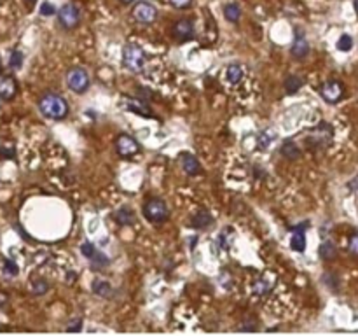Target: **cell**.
I'll list each match as a JSON object with an SVG mask.
<instances>
[{
  "instance_id": "obj_15",
  "label": "cell",
  "mask_w": 358,
  "mask_h": 336,
  "mask_svg": "<svg viewBox=\"0 0 358 336\" xmlns=\"http://www.w3.org/2000/svg\"><path fill=\"white\" fill-rule=\"evenodd\" d=\"M180 159H182V166H184V170L187 175H199L201 174V163L197 161L196 156L189 154V152H182Z\"/></svg>"
},
{
  "instance_id": "obj_17",
  "label": "cell",
  "mask_w": 358,
  "mask_h": 336,
  "mask_svg": "<svg viewBox=\"0 0 358 336\" xmlns=\"http://www.w3.org/2000/svg\"><path fill=\"white\" fill-rule=\"evenodd\" d=\"M234 236L236 233L232 231L231 228H224V230L219 233V236H217V245L222 250H229L232 242H234Z\"/></svg>"
},
{
  "instance_id": "obj_38",
  "label": "cell",
  "mask_w": 358,
  "mask_h": 336,
  "mask_svg": "<svg viewBox=\"0 0 358 336\" xmlns=\"http://www.w3.org/2000/svg\"><path fill=\"white\" fill-rule=\"evenodd\" d=\"M35 2H37V0H26V4H28V7H33V6H35Z\"/></svg>"
},
{
  "instance_id": "obj_23",
  "label": "cell",
  "mask_w": 358,
  "mask_h": 336,
  "mask_svg": "<svg viewBox=\"0 0 358 336\" xmlns=\"http://www.w3.org/2000/svg\"><path fill=\"white\" fill-rule=\"evenodd\" d=\"M273 282L268 280V278H259V280L253 282V294L257 296H266L273 291Z\"/></svg>"
},
{
  "instance_id": "obj_36",
  "label": "cell",
  "mask_w": 358,
  "mask_h": 336,
  "mask_svg": "<svg viewBox=\"0 0 358 336\" xmlns=\"http://www.w3.org/2000/svg\"><path fill=\"white\" fill-rule=\"evenodd\" d=\"M98 249H96V247H94L93 245V243H89V242H84V243H82V245H81V252H82V254H84L86 256V258L87 259H89L91 258V256H93L94 254V252H96Z\"/></svg>"
},
{
  "instance_id": "obj_26",
  "label": "cell",
  "mask_w": 358,
  "mask_h": 336,
  "mask_svg": "<svg viewBox=\"0 0 358 336\" xmlns=\"http://www.w3.org/2000/svg\"><path fill=\"white\" fill-rule=\"evenodd\" d=\"M273 140H276V133H274L273 130H264V132L259 135V147L268 149L273 144Z\"/></svg>"
},
{
  "instance_id": "obj_20",
  "label": "cell",
  "mask_w": 358,
  "mask_h": 336,
  "mask_svg": "<svg viewBox=\"0 0 358 336\" xmlns=\"http://www.w3.org/2000/svg\"><path fill=\"white\" fill-rule=\"evenodd\" d=\"M226 79L231 84H238L243 79V67L239 63H232L226 70Z\"/></svg>"
},
{
  "instance_id": "obj_6",
  "label": "cell",
  "mask_w": 358,
  "mask_h": 336,
  "mask_svg": "<svg viewBox=\"0 0 358 336\" xmlns=\"http://www.w3.org/2000/svg\"><path fill=\"white\" fill-rule=\"evenodd\" d=\"M67 84L74 93H86L89 88V75L84 68H72L67 74Z\"/></svg>"
},
{
  "instance_id": "obj_18",
  "label": "cell",
  "mask_w": 358,
  "mask_h": 336,
  "mask_svg": "<svg viewBox=\"0 0 358 336\" xmlns=\"http://www.w3.org/2000/svg\"><path fill=\"white\" fill-rule=\"evenodd\" d=\"M91 289H93V292L96 294V296H100V298H112V294H114L112 285H110L109 282L101 280V278L94 280L93 285H91Z\"/></svg>"
},
{
  "instance_id": "obj_13",
  "label": "cell",
  "mask_w": 358,
  "mask_h": 336,
  "mask_svg": "<svg viewBox=\"0 0 358 336\" xmlns=\"http://www.w3.org/2000/svg\"><path fill=\"white\" fill-rule=\"evenodd\" d=\"M290 51H292V55H294V58H297V60H302L310 55V42H308V39L304 37V33L299 32V30L295 32Z\"/></svg>"
},
{
  "instance_id": "obj_8",
  "label": "cell",
  "mask_w": 358,
  "mask_h": 336,
  "mask_svg": "<svg viewBox=\"0 0 358 336\" xmlns=\"http://www.w3.org/2000/svg\"><path fill=\"white\" fill-rule=\"evenodd\" d=\"M320 95L327 104H337L344 95V86L339 81H327L320 88Z\"/></svg>"
},
{
  "instance_id": "obj_33",
  "label": "cell",
  "mask_w": 358,
  "mask_h": 336,
  "mask_svg": "<svg viewBox=\"0 0 358 336\" xmlns=\"http://www.w3.org/2000/svg\"><path fill=\"white\" fill-rule=\"evenodd\" d=\"M239 331H257L259 326H257V320L253 319V317H250V319H245L243 320V324L238 327Z\"/></svg>"
},
{
  "instance_id": "obj_1",
  "label": "cell",
  "mask_w": 358,
  "mask_h": 336,
  "mask_svg": "<svg viewBox=\"0 0 358 336\" xmlns=\"http://www.w3.org/2000/svg\"><path fill=\"white\" fill-rule=\"evenodd\" d=\"M39 109L42 112V116L49 117L53 121H62L68 116V107L67 100L58 93H44L42 97L39 98Z\"/></svg>"
},
{
  "instance_id": "obj_31",
  "label": "cell",
  "mask_w": 358,
  "mask_h": 336,
  "mask_svg": "<svg viewBox=\"0 0 358 336\" xmlns=\"http://www.w3.org/2000/svg\"><path fill=\"white\" fill-rule=\"evenodd\" d=\"M4 273L9 275V277H16L20 273V268L13 259H4Z\"/></svg>"
},
{
  "instance_id": "obj_4",
  "label": "cell",
  "mask_w": 358,
  "mask_h": 336,
  "mask_svg": "<svg viewBox=\"0 0 358 336\" xmlns=\"http://www.w3.org/2000/svg\"><path fill=\"white\" fill-rule=\"evenodd\" d=\"M143 216L148 223H165L170 217V208L166 205L165 200H159V198H152L148 200L145 205H143Z\"/></svg>"
},
{
  "instance_id": "obj_34",
  "label": "cell",
  "mask_w": 358,
  "mask_h": 336,
  "mask_svg": "<svg viewBox=\"0 0 358 336\" xmlns=\"http://www.w3.org/2000/svg\"><path fill=\"white\" fill-rule=\"evenodd\" d=\"M348 250L351 252V256H355V258H358V233H353V235L349 236Z\"/></svg>"
},
{
  "instance_id": "obj_35",
  "label": "cell",
  "mask_w": 358,
  "mask_h": 336,
  "mask_svg": "<svg viewBox=\"0 0 358 336\" xmlns=\"http://www.w3.org/2000/svg\"><path fill=\"white\" fill-rule=\"evenodd\" d=\"M55 13H56V9H55V6H53L51 2L40 4V14H42V16H53Z\"/></svg>"
},
{
  "instance_id": "obj_2",
  "label": "cell",
  "mask_w": 358,
  "mask_h": 336,
  "mask_svg": "<svg viewBox=\"0 0 358 336\" xmlns=\"http://www.w3.org/2000/svg\"><path fill=\"white\" fill-rule=\"evenodd\" d=\"M145 53L140 46L126 44L123 49V65L131 72H142L145 67Z\"/></svg>"
},
{
  "instance_id": "obj_12",
  "label": "cell",
  "mask_w": 358,
  "mask_h": 336,
  "mask_svg": "<svg viewBox=\"0 0 358 336\" xmlns=\"http://www.w3.org/2000/svg\"><path fill=\"white\" fill-rule=\"evenodd\" d=\"M173 35L178 42H187L194 37V23L190 20H180L175 23Z\"/></svg>"
},
{
  "instance_id": "obj_40",
  "label": "cell",
  "mask_w": 358,
  "mask_h": 336,
  "mask_svg": "<svg viewBox=\"0 0 358 336\" xmlns=\"http://www.w3.org/2000/svg\"><path fill=\"white\" fill-rule=\"evenodd\" d=\"M355 9H356V13H358V0H355Z\"/></svg>"
},
{
  "instance_id": "obj_11",
  "label": "cell",
  "mask_w": 358,
  "mask_h": 336,
  "mask_svg": "<svg viewBox=\"0 0 358 336\" xmlns=\"http://www.w3.org/2000/svg\"><path fill=\"white\" fill-rule=\"evenodd\" d=\"M18 82L13 75L0 74V98L2 100H13L16 97Z\"/></svg>"
},
{
  "instance_id": "obj_5",
  "label": "cell",
  "mask_w": 358,
  "mask_h": 336,
  "mask_svg": "<svg viewBox=\"0 0 358 336\" xmlns=\"http://www.w3.org/2000/svg\"><path fill=\"white\" fill-rule=\"evenodd\" d=\"M81 21V11L74 4H65L58 11V23L65 30H74Z\"/></svg>"
},
{
  "instance_id": "obj_30",
  "label": "cell",
  "mask_w": 358,
  "mask_h": 336,
  "mask_svg": "<svg viewBox=\"0 0 358 336\" xmlns=\"http://www.w3.org/2000/svg\"><path fill=\"white\" fill-rule=\"evenodd\" d=\"M49 291V284L44 280V278H39V280H33L32 284V292L35 294V296H42Z\"/></svg>"
},
{
  "instance_id": "obj_3",
  "label": "cell",
  "mask_w": 358,
  "mask_h": 336,
  "mask_svg": "<svg viewBox=\"0 0 358 336\" xmlns=\"http://www.w3.org/2000/svg\"><path fill=\"white\" fill-rule=\"evenodd\" d=\"M334 137V130L329 123H320L316 128L311 130L308 133V146L311 149H325L327 146H330Z\"/></svg>"
},
{
  "instance_id": "obj_24",
  "label": "cell",
  "mask_w": 358,
  "mask_h": 336,
  "mask_svg": "<svg viewBox=\"0 0 358 336\" xmlns=\"http://www.w3.org/2000/svg\"><path fill=\"white\" fill-rule=\"evenodd\" d=\"M304 81L299 77V75H290V77L285 79V91H287L288 95H295L297 91L302 88Z\"/></svg>"
},
{
  "instance_id": "obj_37",
  "label": "cell",
  "mask_w": 358,
  "mask_h": 336,
  "mask_svg": "<svg viewBox=\"0 0 358 336\" xmlns=\"http://www.w3.org/2000/svg\"><path fill=\"white\" fill-rule=\"evenodd\" d=\"M171 6L177 7V9H187V7L192 4V0H170Z\"/></svg>"
},
{
  "instance_id": "obj_32",
  "label": "cell",
  "mask_w": 358,
  "mask_h": 336,
  "mask_svg": "<svg viewBox=\"0 0 358 336\" xmlns=\"http://www.w3.org/2000/svg\"><path fill=\"white\" fill-rule=\"evenodd\" d=\"M81 329H82V319L81 317H74V319L67 324L68 333H77V331H81Z\"/></svg>"
},
{
  "instance_id": "obj_21",
  "label": "cell",
  "mask_w": 358,
  "mask_h": 336,
  "mask_svg": "<svg viewBox=\"0 0 358 336\" xmlns=\"http://www.w3.org/2000/svg\"><path fill=\"white\" fill-rule=\"evenodd\" d=\"M224 16H226L227 21L238 23L239 18H241V7H239L238 4H234V2L226 4V6H224Z\"/></svg>"
},
{
  "instance_id": "obj_28",
  "label": "cell",
  "mask_w": 358,
  "mask_h": 336,
  "mask_svg": "<svg viewBox=\"0 0 358 336\" xmlns=\"http://www.w3.org/2000/svg\"><path fill=\"white\" fill-rule=\"evenodd\" d=\"M351 48H353L351 35H348V33H342V35L339 37V40H337V49H339V51H342V53H348Z\"/></svg>"
},
{
  "instance_id": "obj_25",
  "label": "cell",
  "mask_w": 358,
  "mask_h": 336,
  "mask_svg": "<svg viewBox=\"0 0 358 336\" xmlns=\"http://www.w3.org/2000/svg\"><path fill=\"white\" fill-rule=\"evenodd\" d=\"M126 107H128L129 110H131V112H135V114H140V116H143V117H154L150 112H148V109H147V107L140 104L138 100H136V102H135V100H128V102H126Z\"/></svg>"
},
{
  "instance_id": "obj_22",
  "label": "cell",
  "mask_w": 358,
  "mask_h": 336,
  "mask_svg": "<svg viewBox=\"0 0 358 336\" xmlns=\"http://www.w3.org/2000/svg\"><path fill=\"white\" fill-rule=\"evenodd\" d=\"M320 258L323 259V261H332V259H336V256H337V249H336V245H334L332 242H323L322 245H320Z\"/></svg>"
},
{
  "instance_id": "obj_27",
  "label": "cell",
  "mask_w": 358,
  "mask_h": 336,
  "mask_svg": "<svg viewBox=\"0 0 358 336\" xmlns=\"http://www.w3.org/2000/svg\"><path fill=\"white\" fill-rule=\"evenodd\" d=\"M89 261H91V265H93V268H96V270L105 268V266L109 265V259H107L104 252H100V250L94 252V254L89 258Z\"/></svg>"
},
{
  "instance_id": "obj_39",
  "label": "cell",
  "mask_w": 358,
  "mask_h": 336,
  "mask_svg": "<svg viewBox=\"0 0 358 336\" xmlns=\"http://www.w3.org/2000/svg\"><path fill=\"white\" fill-rule=\"evenodd\" d=\"M121 2H123V4H131L133 0H121Z\"/></svg>"
},
{
  "instance_id": "obj_7",
  "label": "cell",
  "mask_w": 358,
  "mask_h": 336,
  "mask_svg": "<svg viewBox=\"0 0 358 336\" xmlns=\"http://www.w3.org/2000/svg\"><path fill=\"white\" fill-rule=\"evenodd\" d=\"M116 149H117V152H119L121 158L131 159V158H135V156L140 152V144L136 142V140L133 139L131 135H126V133H123V135L117 137Z\"/></svg>"
},
{
  "instance_id": "obj_10",
  "label": "cell",
  "mask_w": 358,
  "mask_h": 336,
  "mask_svg": "<svg viewBox=\"0 0 358 336\" xmlns=\"http://www.w3.org/2000/svg\"><path fill=\"white\" fill-rule=\"evenodd\" d=\"M306 228H308V223H300L292 228V236H290L292 250L295 252L306 250Z\"/></svg>"
},
{
  "instance_id": "obj_14",
  "label": "cell",
  "mask_w": 358,
  "mask_h": 336,
  "mask_svg": "<svg viewBox=\"0 0 358 336\" xmlns=\"http://www.w3.org/2000/svg\"><path fill=\"white\" fill-rule=\"evenodd\" d=\"M213 224V216L208 210H197L192 217H190V226L196 230H207Z\"/></svg>"
},
{
  "instance_id": "obj_29",
  "label": "cell",
  "mask_w": 358,
  "mask_h": 336,
  "mask_svg": "<svg viewBox=\"0 0 358 336\" xmlns=\"http://www.w3.org/2000/svg\"><path fill=\"white\" fill-rule=\"evenodd\" d=\"M23 53L20 51V49H14L13 53H11V56H9V67L11 68H14V70H18V68H21V65H23Z\"/></svg>"
},
{
  "instance_id": "obj_9",
  "label": "cell",
  "mask_w": 358,
  "mask_h": 336,
  "mask_svg": "<svg viewBox=\"0 0 358 336\" xmlns=\"http://www.w3.org/2000/svg\"><path fill=\"white\" fill-rule=\"evenodd\" d=\"M133 18L138 23L148 25V23L156 21V18H158V9L148 2H138L135 6V9H133Z\"/></svg>"
},
{
  "instance_id": "obj_16",
  "label": "cell",
  "mask_w": 358,
  "mask_h": 336,
  "mask_svg": "<svg viewBox=\"0 0 358 336\" xmlns=\"http://www.w3.org/2000/svg\"><path fill=\"white\" fill-rule=\"evenodd\" d=\"M114 219H116L121 226H131V224H135V214H133V210L129 208L128 205H124V207L116 210Z\"/></svg>"
},
{
  "instance_id": "obj_19",
  "label": "cell",
  "mask_w": 358,
  "mask_h": 336,
  "mask_svg": "<svg viewBox=\"0 0 358 336\" xmlns=\"http://www.w3.org/2000/svg\"><path fill=\"white\" fill-rule=\"evenodd\" d=\"M281 154L287 159H290V161H294V159L300 158V149L294 140H287V142L281 146Z\"/></svg>"
}]
</instances>
